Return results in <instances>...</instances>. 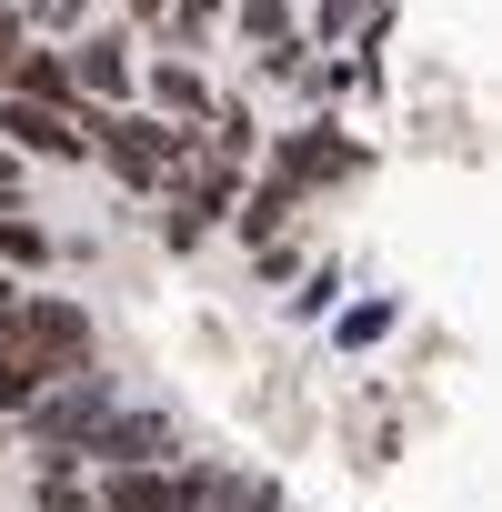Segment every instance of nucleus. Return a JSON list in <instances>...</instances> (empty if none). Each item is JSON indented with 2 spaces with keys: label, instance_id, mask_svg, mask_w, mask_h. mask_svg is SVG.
Returning a JSON list of instances; mask_svg holds the SVG:
<instances>
[{
  "label": "nucleus",
  "instance_id": "nucleus-3",
  "mask_svg": "<svg viewBox=\"0 0 502 512\" xmlns=\"http://www.w3.org/2000/svg\"><path fill=\"white\" fill-rule=\"evenodd\" d=\"M91 151L111 161V181H121V191H161V181H171V161L191 151V131H171L161 111H91Z\"/></svg>",
  "mask_w": 502,
  "mask_h": 512
},
{
  "label": "nucleus",
  "instance_id": "nucleus-4",
  "mask_svg": "<svg viewBox=\"0 0 502 512\" xmlns=\"http://www.w3.org/2000/svg\"><path fill=\"white\" fill-rule=\"evenodd\" d=\"M0 151L11 161H91V111H51V101L0 91Z\"/></svg>",
  "mask_w": 502,
  "mask_h": 512
},
{
  "label": "nucleus",
  "instance_id": "nucleus-8",
  "mask_svg": "<svg viewBox=\"0 0 502 512\" xmlns=\"http://www.w3.org/2000/svg\"><path fill=\"white\" fill-rule=\"evenodd\" d=\"M231 21H241V41L262 51V61H302V21H292V0H231Z\"/></svg>",
  "mask_w": 502,
  "mask_h": 512
},
{
  "label": "nucleus",
  "instance_id": "nucleus-1",
  "mask_svg": "<svg viewBox=\"0 0 502 512\" xmlns=\"http://www.w3.org/2000/svg\"><path fill=\"white\" fill-rule=\"evenodd\" d=\"M251 181H241V161L221 151V141H191L181 161H171V181H161V231H171V251H191V241H211L221 221H231V201H241Z\"/></svg>",
  "mask_w": 502,
  "mask_h": 512
},
{
  "label": "nucleus",
  "instance_id": "nucleus-12",
  "mask_svg": "<svg viewBox=\"0 0 502 512\" xmlns=\"http://www.w3.org/2000/svg\"><path fill=\"white\" fill-rule=\"evenodd\" d=\"M31 502H41V512H101V502H91V482H81L71 462H41V492H31Z\"/></svg>",
  "mask_w": 502,
  "mask_h": 512
},
{
  "label": "nucleus",
  "instance_id": "nucleus-5",
  "mask_svg": "<svg viewBox=\"0 0 502 512\" xmlns=\"http://www.w3.org/2000/svg\"><path fill=\"white\" fill-rule=\"evenodd\" d=\"M191 492H201V452L121 462V472H101V482H91V502H101V512H191Z\"/></svg>",
  "mask_w": 502,
  "mask_h": 512
},
{
  "label": "nucleus",
  "instance_id": "nucleus-7",
  "mask_svg": "<svg viewBox=\"0 0 502 512\" xmlns=\"http://www.w3.org/2000/svg\"><path fill=\"white\" fill-rule=\"evenodd\" d=\"M191 512H292L262 472H241V462H211L201 452V492H191Z\"/></svg>",
  "mask_w": 502,
  "mask_h": 512
},
{
  "label": "nucleus",
  "instance_id": "nucleus-9",
  "mask_svg": "<svg viewBox=\"0 0 502 512\" xmlns=\"http://www.w3.org/2000/svg\"><path fill=\"white\" fill-rule=\"evenodd\" d=\"M151 101H161V121H211V111H221L191 61H161V71H151Z\"/></svg>",
  "mask_w": 502,
  "mask_h": 512
},
{
  "label": "nucleus",
  "instance_id": "nucleus-14",
  "mask_svg": "<svg viewBox=\"0 0 502 512\" xmlns=\"http://www.w3.org/2000/svg\"><path fill=\"white\" fill-rule=\"evenodd\" d=\"M0 61H11V21H0Z\"/></svg>",
  "mask_w": 502,
  "mask_h": 512
},
{
  "label": "nucleus",
  "instance_id": "nucleus-11",
  "mask_svg": "<svg viewBox=\"0 0 502 512\" xmlns=\"http://www.w3.org/2000/svg\"><path fill=\"white\" fill-rule=\"evenodd\" d=\"M151 21H161V41H171V51H201V41H211V21H221V0H161Z\"/></svg>",
  "mask_w": 502,
  "mask_h": 512
},
{
  "label": "nucleus",
  "instance_id": "nucleus-6",
  "mask_svg": "<svg viewBox=\"0 0 502 512\" xmlns=\"http://www.w3.org/2000/svg\"><path fill=\"white\" fill-rule=\"evenodd\" d=\"M171 452H181V432H171V412H151V402H111L81 462H101V472H121V462H171Z\"/></svg>",
  "mask_w": 502,
  "mask_h": 512
},
{
  "label": "nucleus",
  "instance_id": "nucleus-15",
  "mask_svg": "<svg viewBox=\"0 0 502 512\" xmlns=\"http://www.w3.org/2000/svg\"><path fill=\"white\" fill-rule=\"evenodd\" d=\"M0 21H11V0H0Z\"/></svg>",
  "mask_w": 502,
  "mask_h": 512
},
{
  "label": "nucleus",
  "instance_id": "nucleus-10",
  "mask_svg": "<svg viewBox=\"0 0 502 512\" xmlns=\"http://www.w3.org/2000/svg\"><path fill=\"white\" fill-rule=\"evenodd\" d=\"M51 251H61V241H51L21 201H0V262H11V272H51Z\"/></svg>",
  "mask_w": 502,
  "mask_h": 512
},
{
  "label": "nucleus",
  "instance_id": "nucleus-2",
  "mask_svg": "<svg viewBox=\"0 0 502 512\" xmlns=\"http://www.w3.org/2000/svg\"><path fill=\"white\" fill-rule=\"evenodd\" d=\"M111 402H121V392H111L101 372H71V382L31 392L11 422L31 432V452H41V462H71V472H81V452H91V432H101V412H111Z\"/></svg>",
  "mask_w": 502,
  "mask_h": 512
},
{
  "label": "nucleus",
  "instance_id": "nucleus-13",
  "mask_svg": "<svg viewBox=\"0 0 502 512\" xmlns=\"http://www.w3.org/2000/svg\"><path fill=\"white\" fill-rule=\"evenodd\" d=\"M382 21V0H312V31L322 41H342V31H372Z\"/></svg>",
  "mask_w": 502,
  "mask_h": 512
}]
</instances>
